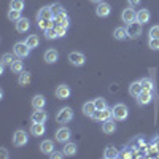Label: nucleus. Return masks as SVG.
Returning a JSON list of instances; mask_svg holds the SVG:
<instances>
[{"label":"nucleus","mask_w":159,"mask_h":159,"mask_svg":"<svg viewBox=\"0 0 159 159\" xmlns=\"http://www.w3.org/2000/svg\"><path fill=\"white\" fill-rule=\"evenodd\" d=\"M37 19H54V13H52V7H43L38 10Z\"/></svg>","instance_id":"obj_15"},{"label":"nucleus","mask_w":159,"mask_h":159,"mask_svg":"<svg viewBox=\"0 0 159 159\" xmlns=\"http://www.w3.org/2000/svg\"><path fill=\"white\" fill-rule=\"evenodd\" d=\"M150 38H159V25H153L150 29Z\"/></svg>","instance_id":"obj_40"},{"label":"nucleus","mask_w":159,"mask_h":159,"mask_svg":"<svg viewBox=\"0 0 159 159\" xmlns=\"http://www.w3.org/2000/svg\"><path fill=\"white\" fill-rule=\"evenodd\" d=\"M151 100H153V92L147 91V89H143L139 94V97H137V103L139 105H148Z\"/></svg>","instance_id":"obj_13"},{"label":"nucleus","mask_w":159,"mask_h":159,"mask_svg":"<svg viewBox=\"0 0 159 159\" xmlns=\"http://www.w3.org/2000/svg\"><path fill=\"white\" fill-rule=\"evenodd\" d=\"M143 91L142 88V81H134L130 86H129V94L130 96H134V97H139V94Z\"/></svg>","instance_id":"obj_25"},{"label":"nucleus","mask_w":159,"mask_h":159,"mask_svg":"<svg viewBox=\"0 0 159 159\" xmlns=\"http://www.w3.org/2000/svg\"><path fill=\"white\" fill-rule=\"evenodd\" d=\"M148 46L151 49H154V51H159V38H150Z\"/></svg>","instance_id":"obj_38"},{"label":"nucleus","mask_w":159,"mask_h":159,"mask_svg":"<svg viewBox=\"0 0 159 159\" xmlns=\"http://www.w3.org/2000/svg\"><path fill=\"white\" fill-rule=\"evenodd\" d=\"M43 59H45L46 64H56L57 59H59V52L56 49H48V51H45Z\"/></svg>","instance_id":"obj_16"},{"label":"nucleus","mask_w":159,"mask_h":159,"mask_svg":"<svg viewBox=\"0 0 159 159\" xmlns=\"http://www.w3.org/2000/svg\"><path fill=\"white\" fill-rule=\"evenodd\" d=\"M46 119H48V113L43 108H38V110H35L30 115V121L32 123H46Z\"/></svg>","instance_id":"obj_12"},{"label":"nucleus","mask_w":159,"mask_h":159,"mask_svg":"<svg viewBox=\"0 0 159 159\" xmlns=\"http://www.w3.org/2000/svg\"><path fill=\"white\" fill-rule=\"evenodd\" d=\"M73 119V110L70 107H64L56 113V121L59 124H65V123H70Z\"/></svg>","instance_id":"obj_1"},{"label":"nucleus","mask_w":159,"mask_h":159,"mask_svg":"<svg viewBox=\"0 0 159 159\" xmlns=\"http://www.w3.org/2000/svg\"><path fill=\"white\" fill-rule=\"evenodd\" d=\"M0 153H2V157H5V159L8 157V153H7V150H5V148H2V150H0Z\"/></svg>","instance_id":"obj_44"},{"label":"nucleus","mask_w":159,"mask_h":159,"mask_svg":"<svg viewBox=\"0 0 159 159\" xmlns=\"http://www.w3.org/2000/svg\"><path fill=\"white\" fill-rule=\"evenodd\" d=\"M148 21H150V11H148V10H140V11H137V22L147 24Z\"/></svg>","instance_id":"obj_27"},{"label":"nucleus","mask_w":159,"mask_h":159,"mask_svg":"<svg viewBox=\"0 0 159 159\" xmlns=\"http://www.w3.org/2000/svg\"><path fill=\"white\" fill-rule=\"evenodd\" d=\"M51 7H52V13H54V16L59 15V13H64V11H65L61 3H54V5H51Z\"/></svg>","instance_id":"obj_41"},{"label":"nucleus","mask_w":159,"mask_h":159,"mask_svg":"<svg viewBox=\"0 0 159 159\" xmlns=\"http://www.w3.org/2000/svg\"><path fill=\"white\" fill-rule=\"evenodd\" d=\"M64 156H65L64 151H52V153H49V157H52V159H61Z\"/></svg>","instance_id":"obj_42"},{"label":"nucleus","mask_w":159,"mask_h":159,"mask_svg":"<svg viewBox=\"0 0 159 159\" xmlns=\"http://www.w3.org/2000/svg\"><path fill=\"white\" fill-rule=\"evenodd\" d=\"M110 13H111V7H110V3H107V2H100V3H97L96 15H97L99 18H107Z\"/></svg>","instance_id":"obj_9"},{"label":"nucleus","mask_w":159,"mask_h":159,"mask_svg":"<svg viewBox=\"0 0 159 159\" xmlns=\"http://www.w3.org/2000/svg\"><path fill=\"white\" fill-rule=\"evenodd\" d=\"M46 132V127H45V123H32L30 126V134L34 137H42Z\"/></svg>","instance_id":"obj_14"},{"label":"nucleus","mask_w":159,"mask_h":159,"mask_svg":"<svg viewBox=\"0 0 159 159\" xmlns=\"http://www.w3.org/2000/svg\"><path fill=\"white\" fill-rule=\"evenodd\" d=\"M115 130H116L115 121H111V119H108V121H103V124H102V132H103V134L110 135V134H115Z\"/></svg>","instance_id":"obj_21"},{"label":"nucleus","mask_w":159,"mask_h":159,"mask_svg":"<svg viewBox=\"0 0 159 159\" xmlns=\"http://www.w3.org/2000/svg\"><path fill=\"white\" fill-rule=\"evenodd\" d=\"M24 0H11L10 2V8H13V10H19V11H22L24 10Z\"/></svg>","instance_id":"obj_33"},{"label":"nucleus","mask_w":159,"mask_h":159,"mask_svg":"<svg viewBox=\"0 0 159 159\" xmlns=\"http://www.w3.org/2000/svg\"><path fill=\"white\" fill-rule=\"evenodd\" d=\"M89 2H92V3H100V2H103V0H89Z\"/></svg>","instance_id":"obj_45"},{"label":"nucleus","mask_w":159,"mask_h":159,"mask_svg":"<svg viewBox=\"0 0 159 159\" xmlns=\"http://www.w3.org/2000/svg\"><path fill=\"white\" fill-rule=\"evenodd\" d=\"M29 142V137H27V132L22 130V129H18L15 130V134H13V145L15 147H25Z\"/></svg>","instance_id":"obj_2"},{"label":"nucleus","mask_w":159,"mask_h":159,"mask_svg":"<svg viewBox=\"0 0 159 159\" xmlns=\"http://www.w3.org/2000/svg\"><path fill=\"white\" fill-rule=\"evenodd\" d=\"M111 111H113V118L116 119V121H124V119L127 118V115H129V108L124 103H116L111 108Z\"/></svg>","instance_id":"obj_3"},{"label":"nucleus","mask_w":159,"mask_h":159,"mask_svg":"<svg viewBox=\"0 0 159 159\" xmlns=\"http://www.w3.org/2000/svg\"><path fill=\"white\" fill-rule=\"evenodd\" d=\"M64 154L65 156H75L76 151H78V147H76V143H72V142H67L64 145Z\"/></svg>","instance_id":"obj_24"},{"label":"nucleus","mask_w":159,"mask_h":159,"mask_svg":"<svg viewBox=\"0 0 159 159\" xmlns=\"http://www.w3.org/2000/svg\"><path fill=\"white\" fill-rule=\"evenodd\" d=\"M69 62L72 65H75V67H81V65H84V62H86V56L83 54V52H70Z\"/></svg>","instance_id":"obj_6"},{"label":"nucleus","mask_w":159,"mask_h":159,"mask_svg":"<svg viewBox=\"0 0 159 159\" xmlns=\"http://www.w3.org/2000/svg\"><path fill=\"white\" fill-rule=\"evenodd\" d=\"M45 105H46V99H45V96L37 94V96H34V97H32V107H34L35 110L43 108Z\"/></svg>","instance_id":"obj_18"},{"label":"nucleus","mask_w":159,"mask_h":159,"mask_svg":"<svg viewBox=\"0 0 159 159\" xmlns=\"http://www.w3.org/2000/svg\"><path fill=\"white\" fill-rule=\"evenodd\" d=\"M54 94H56V97H57V99L64 100V99H69V97H70L72 89H70V86H69V84H59V86L56 88V91H54Z\"/></svg>","instance_id":"obj_7"},{"label":"nucleus","mask_w":159,"mask_h":159,"mask_svg":"<svg viewBox=\"0 0 159 159\" xmlns=\"http://www.w3.org/2000/svg\"><path fill=\"white\" fill-rule=\"evenodd\" d=\"M140 2H142V0H127V3L130 7H137V5H140Z\"/></svg>","instance_id":"obj_43"},{"label":"nucleus","mask_w":159,"mask_h":159,"mask_svg":"<svg viewBox=\"0 0 159 159\" xmlns=\"http://www.w3.org/2000/svg\"><path fill=\"white\" fill-rule=\"evenodd\" d=\"M142 88H143V89H147V91H151V92H153L154 84H153V81H151L150 78H143V80H142Z\"/></svg>","instance_id":"obj_36"},{"label":"nucleus","mask_w":159,"mask_h":159,"mask_svg":"<svg viewBox=\"0 0 159 159\" xmlns=\"http://www.w3.org/2000/svg\"><path fill=\"white\" fill-rule=\"evenodd\" d=\"M121 19H123V22H126V24L135 22V21H137V13L132 10V7H130V8H126V10H123V13H121Z\"/></svg>","instance_id":"obj_10"},{"label":"nucleus","mask_w":159,"mask_h":159,"mask_svg":"<svg viewBox=\"0 0 159 159\" xmlns=\"http://www.w3.org/2000/svg\"><path fill=\"white\" fill-rule=\"evenodd\" d=\"M13 52H15V56H18L19 59H24L30 54V48L27 46L25 42H18L15 46H13Z\"/></svg>","instance_id":"obj_4"},{"label":"nucleus","mask_w":159,"mask_h":159,"mask_svg":"<svg viewBox=\"0 0 159 159\" xmlns=\"http://www.w3.org/2000/svg\"><path fill=\"white\" fill-rule=\"evenodd\" d=\"M96 111H97V108H96V103H94V100H92V102H86V103L83 105V113H84L86 116L92 118Z\"/></svg>","instance_id":"obj_22"},{"label":"nucleus","mask_w":159,"mask_h":159,"mask_svg":"<svg viewBox=\"0 0 159 159\" xmlns=\"http://www.w3.org/2000/svg\"><path fill=\"white\" fill-rule=\"evenodd\" d=\"M56 32H57V37H65V34H67V27H64V25H56Z\"/></svg>","instance_id":"obj_39"},{"label":"nucleus","mask_w":159,"mask_h":159,"mask_svg":"<svg viewBox=\"0 0 159 159\" xmlns=\"http://www.w3.org/2000/svg\"><path fill=\"white\" fill-rule=\"evenodd\" d=\"M40 151H42L43 154H48L54 151V143H52L51 140H43L42 143H40Z\"/></svg>","instance_id":"obj_20"},{"label":"nucleus","mask_w":159,"mask_h":159,"mask_svg":"<svg viewBox=\"0 0 159 159\" xmlns=\"http://www.w3.org/2000/svg\"><path fill=\"white\" fill-rule=\"evenodd\" d=\"M10 69H11L13 73H21L24 70V64H22V61H16L15 59V62L10 65Z\"/></svg>","instance_id":"obj_30"},{"label":"nucleus","mask_w":159,"mask_h":159,"mask_svg":"<svg viewBox=\"0 0 159 159\" xmlns=\"http://www.w3.org/2000/svg\"><path fill=\"white\" fill-rule=\"evenodd\" d=\"M118 156H119V151H118V148L115 147V145H108V147L105 148V151H103V157L105 159H115Z\"/></svg>","instance_id":"obj_19"},{"label":"nucleus","mask_w":159,"mask_h":159,"mask_svg":"<svg viewBox=\"0 0 159 159\" xmlns=\"http://www.w3.org/2000/svg\"><path fill=\"white\" fill-rule=\"evenodd\" d=\"M13 62H15V57H13L11 52H5V54L2 56V67H7V65H11Z\"/></svg>","instance_id":"obj_31"},{"label":"nucleus","mask_w":159,"mask_h":159,"mask_svg":"<svg viewBox=\"0 0 159 159\" xmlns=\"http://www.w3.org/2000/svg\"><path fill=\"white\" fill-rule=\"evenodd\" d=\"M113 37H115L116 40H119V42H123V40L127 38V30H126L124 27H116L115 32H113Z\"/></svg>","instance_id":"obj_29"},{"label":"nucleus","mask_w":159,"mask_h":159,"mask_svg":"<svg viewBox=\"0 0 159 159\" xmlns=\"http://www.w3.org/2000/svg\"><path fill=\"white\" fill-rule=\"evenodd\" d=\"M25 43H27V46H29L30 49L38 48V45H40V38H38V35H29L27 38H25Z\"/></svg>","instance_id":"obj_28"},{"label":"nucleus","mask_w":159,"mask_h":159,"mask_svg":"<svg viewBox=\"0 0 159 159\" xmlns=\"http://www.w3.org/2000/svg\"><path fill=\"white\" fill-rule=\"evenodd\" d=\"M94 103H96V108L97 110H105V108H107V100H105L103 97H97L94 100Z\"/></svg>","instance_id":"obj_37"},{"label":"nucleus","mask_w":159,"mask_h":159,"mask_svg":"<svg viewBox=\"0 0 159 159\" xmlns=\"http://www.w3.org/2000/svg\"><path fill=\"white\" fill-rule=\"evenodd\" d=\"M22 16H21V11L19 10H13V8H10V11H8V19L10 21H18V19H21Z\"/></svg>","instance_id":"obj_32"},{"label":"nucleus","mask_w":159,"mask_h":159,"mask_svg":"<svg viewBox=\"0 0 159 159\" xmlns=\"http://www.w3.org/2000/svg\"><path fill=\"white\" fill-rule=\"evenodd\" d=\"M45 37H46V40H56V38H59V37H57V32H56V27L46 29V30H45Z\"/></svg>","instance_id":"obj_34"},{"label":"nucleus","mask_w":159,"mask_h":159,"mask_svg":"<svg viewBox=\"0 0 159 159\" xmlns=\"http://www.w3.org/2000/svg\"><path fill=\"white\" fill-rule=\"evenodd\" d=\"M30 80H32L30 73L22 70V72L19 73V78H18V84H19V86H27V84L30 83Z\"/></svg>","instance_id":"obj_26"},{"label":"nucleus","mask_w":159,"mask_h":159,"mask_svg":"<svg viewBox=\"0 0 159 159\" xmlns=\"http://www.w3.org/2000/svg\"><path fill=\"white\" fill-rule=\"evenodd\" d=\"M72 137V130L69 127H61L57 132H56V140L59 143H67Z\"/></svg>","instance_id":"obj_8"},{"label":"nucleus","mask_w":159,"mask_h":159,"mask_svg":"<svg viewBox=\"0 0 159 159\" xmlns=\"http://www.w3.org/2000/svg\"><path fill=\"white\" fill-rule=\"evenodd\" d=\"M92 118H94L96 121H102V123H103V121H108L110 118H113V111L107 107L105 110H97Z\"/></svg>","instance_id":"obj_11"},{"label":"nucleus","mask_w":159,"mask_h":159,"mask_svg":"<svg viewBox=\"0 0 159 159\" xmlns=\"http://www.w3.org/2000/svg\"><path fill=\"white\" fill-rule=\"evenodd\" d=\"M51 21H52V19H38V27L43 29V30L52 27V22H51Z\"/></svg>","instance_id":"obj_35"},{"label":"nucleus","mask_w":159,"mask_h":159,"mask_svg":"<svg viewBox=\"0 0 159 159\" xmlns=\"http://www.w3.org/2000/svg\"><path fill=\"white\" fill-rule=\"evenodd\" d=\"M54 21L59 24V25H64V27H69L70 25V19H69V16H67V13H59V15H56L54 16Z\"/></svg>","instance_id":"obj_23"},{"label":"nucleus","mask_w":159,"mask_h":159,"mask_svg":"<svg viewBox=\"0 0 159 159\" xmlns=\"http://www.w3.org/2000/svg\"><path fill=\"white\" fill-rule=\"evenodd\" d=\"M127 37L132 38V40H135L142 35V24L140 22H130L127 24Z\"/></svg>","instance_id":"obj_5"},{"label":"nucleus","mask_w":159,"mask_h":159,"mask_svg":"<svg viewBox=\"0 0 159 159\" xmlns=\"http://www.w3.org/2000/svg\"><path fill=\"white\" fill-rule=\"evenodd\" d=\"M30 29V21L27 18H21L16 21V30L19 34H24V32H27Z\"/></svg>","instance_id":"obj_17"}]
</instances>
